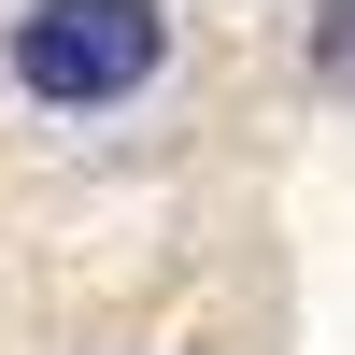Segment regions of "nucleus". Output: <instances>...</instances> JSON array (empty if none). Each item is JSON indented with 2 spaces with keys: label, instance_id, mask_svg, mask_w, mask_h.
<instances>
[{
  "label": "nucleus",
  "instance_id": "1",
  "mask_svg": "<svg viewBox=\"0 0 355 355\" xmlns=\"http://www.w3.org/2000/svg\"><path fill=\"white\" fill-rule=\"evenodd\" d=\"M171 57V15H142V0H43V15H15V85L57 114H100L128 100V85H157Z\"/></svg>",
  "mask_w": 355,
  "mask_h": 355
},
{
  "label": "nucleus",
  "instance_id": "2",
  "mask_svg": "<svg viewBox=\"0 0 355 355\" xmlns=\"http://www.w3.org/2000/svg\"><path fill=\"white\" fill-rule=\"evenodd\" d=\"M313 85H355V15H313Z\"/></svg>",
  "mask_w": 355,
  "mask_h": 355
}]
</instances>
